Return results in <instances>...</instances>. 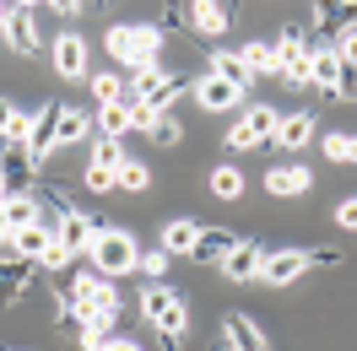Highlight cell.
<instances>
[{
  "mask_svg": "<svg viewBox=\"0 0 357 351\" xmlns=\"http://www.w3.org/2000/svg\"><path fill=\"white\" fill-rule=\"evenodd\" d=\"M125 130H130V98L98 103V135H125Z\"/></svg>",
  "mask_w": 357,
  "mask_h": 351,
  "instance_id": "484cf974",
  "label": "cell"
},
{
  "mask_svg": "<svg viewBox=\"0 0 357 351\" xmlns=\"http://www.w3.org/2000/svg\"><path fill=\"white\" fill-rule=\"evenodd\" d=\"M211 195H217V200H238V195H244V173H238L233 162L211 168Z\"/></svg>",
  "mask_w": 357,
  "mask_h": 351,
  "instance_id": "4316f807",
  "label": "cell"
},
{
  "mask_svg": "<svg viewBox=\"0 0 357 351\" xmlns=\"http://www.w3.org/2000/svg\"><path fill=\"white\" fill-rule=\"evenodd\" d=\"M54 238L66 243L70 254H87V249H92V238H98V227H92V221L82 217V211H60V217H54Z\"/></svg>",
  "mask_w": 357,
  "mask_h": 351,
  "instance_id": "4fadbf2b",
  "label": "cell"
},
{
  "mask_svg": "<svg viewBox=\"0 0 357 351\" xmlns=\"http://www.w3.org/2000/svg\"><path fill=\"white\" fill-rule=\"evenodd\" d=\"M0 217H6V227L17 233V227H33V221H44V205H38V195H27V189H11V195L0 200Z\"/></svg>",
  "mask_w": 357,
  "mask_h": 351,
  "instance_id": "5bb4252c",
  "label": "cell"
},
{
  "mask_svg": "<svg viewBox=\"0 0 357 351\" xmlns=\"http://www.w3.org/2000/svg\"><path fill=\"white\" fill-rule=\"evenodd\" d=\"M157 65V27H135V70Z\"/></svg>",
  "mask_w": 357,
  "mask_h": 351,
  "instance_id": "d6a6232c",
  "label": "cell"
},
{
  "mask_svg": "<svg viewBox=\"0 0 357 351\" xmlns=\"http://www.w3.org/2000/svg\"><path fill=\"white\" fill-rule=\"evenodd\" d=\"M0 38L17 49V54H38V49H44V44H38V27H33V11H27V6H11V11H6Z\"/></svg>",
  "mask_w": 357,
  "mask_h": 351,
  "instance_id": "9c48e42d",
  "label": "cell"
},
{
  "mask_svg": "<svg viewBox=\"0 0 357 351\" xmlns=\"http://www.w3.org/2000/svg\"><path fill=\"white\" fill-rule=\"evenodd\" d=\"M266 189H271V195H282V200H298V195H309V189H314V173H309V168H298V162H287V168L266 173Z\"/></svg>",
  "mask_w": 357,
  "mask_h": 351,
  "instance_id": "9a60e30c",
  "label": "cell"
},
{
  "mask_svg": "<svg viewBox=\"0 0 357 351\" xmlns=\"http://www.w3.org/2000/svg\"><path fill=\"white\" fill-rule=\"evenodd\" d=\"M335 260H341L335 249H314V254H309V265H335Z\"/></svg>",
  "mask_w": 357,
  "mask_h": 351,
  "instance_id": "7bdbcfd3",
  "label": "cell"
},
{
  "mask_svg": "<svg viewBox=\"0 0 357 351\" xmlns=\"http://www.w3.org/2000/svg\"><path fill=\"white\" fill-rule=\"evenodd\" d=\"M92 98H98V103H119V98H130V87H125V76L98 70V76H92Z\"/></svg>",
  "mask_w": 357,
  "mask_h": 351,
  "instance_id": "f1b7e54d",
  "label": "cell"
},
{
  "mask_svg": "<svg viewBox=\"0 0 357 351\" xmlns=\"http://www.w3.org/2000/svg\"><path fill=\"white\" fill-rule=\"evenodd\" d=\"M211 76H222V81H233V87H244V92H249V81H255V70L244 65L238 49H217V54H211Z\"/></svg>",
  "mask_w": 357,
  "mask_h": 351,
  "instance_id": "603a6c76",
  "label": "cell"
},
{
  "mask_svg": "<svg viewBox=\"0 0 357 351\" xmlns=\"http://www.w3.org/2000/svg\"><path fill=\"white\" fill-rule=\"evenodd\" d=\"M0 200H6V173H0Z\"/></svg>",
  "mask_w": 357,
  "mask_h": 351,
  "instance_id": "c3c4849f",
  "label": "cell"
},
{
  "mask_svg": "<svg viewBox=\"0 0 357 351\" xmlns=\"http://www.w3.org/2000/svg\"><path fill=\"white\" fill-rule=\"evenodd\" d=\"M146 184H152V173H146V168H141L135 157H125V162H119V189H130V195H141Z\"/></svg>",
  "mask_w": 357,
  "mask_h": 351,
  "instance_id": "836d02e7",
  "label": "cell"
},
{
  "mask_svg": "<svg viewBox=\"0 0 357 351\" xmlns=\"http://www.w3.org/2000/svg\"><path fill=\"white\" fill-rule=\"evenodd\" d=\"M335 227H347V233H357V195L335 205Z\"/></svg>",
  "mask_w": 357,
  "mask_h": 351,
  "instance_id": "ab89813d",
  "label": "cell"
},
{
  "mask_svg": "<svg viewBox=\"0 0 357 351\" xmlns=\"http://www.w3.org/2000/svg\"><path fill=\"white\" fill-rule=\"evenodd\" d=\"M195 238H201V221H195V217L162 221V249H168V254H178V260H190V254H195Z\"/></svg>",
  "mask_w": 357,
  "mask_h": 351,
  "instance_id": "2e32d148",
  "label": "cell"
},
{
  "mask_svg": "<svg viewBox=\"0 0 357 351\" xmlns=\"http://www.w3.org/2000/svg\"><path fill=\"white\" fill-rule=\"evenodd\" d=\"M130 98H141L146 109H157V114H168V103L178 98V76H168V70H157V65H146V70H130Z\"/></svg>",
  "mask_w": 357,
  "mask_h": 351,
  "instance_id": "3957f363",
  "label": "cell"
},
{
  "mask_svg": "<svg viewBox=\"0 0 357 351\" xmlns=\"http://www.w3.org/2000/svg\"><path fill=\"white\" fill-rule=\"evenodd\" d=\"M6 11H11V6H6V0H0V22H6Z\"/></svg>",
  "mask_w": 357,
  "mask_h": 351,
  "instance_id": "7dc6e473",
  "label": "cell"
},
{
  "mask_svg": "<svg viewBox=\"0 0 357 351\" xmlns=\"http://www.w3.org/2000/svg\"><path fill=\"white\" fill-rule=\"evenodd\" d=\"M335 76H341V54L335 49H309V87L335 92Z\"/></svg>",
  "mask_w": 357,
  "mask_h": 351,
  "instance_id": "7402d4cb",
  "label": "cell"
},
{
  "mask_svg": "<svg viewBox=\"0 0 357 351\" xmlns=\"http://www.w3.org/2000/svg\"><path fill=\"white\" fill-rule=\"evenodd\" d=\"M109 54L125 70H135V27H109Z\"/></svg>",
  "mask_w": 357,
  "mask_h": 351,
  "instance_id": "83f0119b",
  "label": "cell"
},
{
  "mask_svg": "<svg viewBox=\"0 0 357 351\" xmlns=\"http://www.w3.org/2000/svg\"><path fill=\"white\" fill-rule=\"evenodd\" d=\"M222 346H227V351H266V329L255 325L249 313H238V308H233V313L222 319Z\"/></svg>",
  "mask_w": 357,
  "mask_h": 351,
  "instance_id": "30bf717a",
  "label": "cell"
},
{
  "mask_svg": "<svg viewBox=\"0 0 357 351\" xmlns=\"http://www.w3.org/2000/svg\"><path fill=\"white\" fill-rule=\"evenodd\" d=\"M238 54H244V65L255 70V76H282V54H276V44H244Z\"/></svg>",
  "mask_w": 357,
  "mask_h": 351,
  "instance_id": "d4e9b609",
  "label": "cell"
},
{
  "mask_svg": "<svg viewBox=\"0 0 357 351\" xmlns=\"http://www.w3.org/2000/svg\"><path fill=\"white\" fill-rule=\"evenodd\" d=\"M11 6H27V11H33V6H38V0H11Z\"/></svg>",
  "mask_w": 357,
  "mask_h": 351,
  "instance_id": "bcb514c9",
  "label": "cell"
},
{
  "mask_svg": "<svg viewBox=\"0 0 357 351\" xmlns=\"http://www.w3.org/2000/svg\"><path fill=\"white\" fill-rule=\"evenodd\" d=\"M276 125H282V114L260 103V109H249L244 119L227 130V146H233V152H255V146H266L271 135H276Z\"/></svg>",
  "mask_w": 357,
  "mask_h": 351,
  "instance_id": "277c9868",
  "label": "cell"
},
{
  "mask_svg": "<svg viewBox=\"0 0 357 351\" xmlns=\"http://www.w3.org/2000/svg\"><path fill=\"white\" fill-rule=\"evenodd\" d=\"M303 270H309V254H303V249H276V254H266V265H260V281L266 286H292Z\"/></svg>",
  "mask_w": 357,
  "mask_h": 351,
  "instance_id": "ba28073f",
  "label": "cell"
},
{
  "mask_svg": "<svg viewBox=\"0 0 357 351\" xmlns=\"http://www.w3.org/2000/svg\"><path fill=\"white\" fill-rule=\"evenodd\" d=\"M6 238H11V227H6V217H0V243H6Z\"/></svg>",
  "mask_w": 357,
  "mask_h": 351,
  "instance_id": "f6af8a7d",
  "label": "cell"
},
{
  "mask_svg": "<svg viewBox=\"0 0 357 351\" xmlns=\"http://www.w3.org/2000/svg\"><path fill=\"white\" fill-rule=\"evenodd\" d=\"M195 103H201L206 114H227V109L244 103V87H233L222 76H206V81H195Z\"/></svg>",
  "mask_w": 357,
  "mask_h": 351,
  "instance_id": "7c38bea8",
  "label": "cell"
},
{
  "mask_svg": "<svg viewBox=\"0 0 357 351\" xmlns=\"http://www.w3.org/2000/svg\"><path fill=\"white\" fill-rule=\"evenodd\" d=\"M49 6H54L60 17H76V11H82V0H49Z\"/></svg>",
  "mask_w": 357,
  "mask_h": 351,
  "instance_id": "ee69618b",
  "label": "cell"
},
{
  "mask_svg": "<svg viewBox=\"0 0 357 351\" xmlns=\"http://www.w3.org/2000/svg\"><path fill=\"white\" fill-rule=\"evenodd\" d=\"M309 135H314V114H282V125H276V146L282 152H303L309 146Z\"/></svg>",
  "mask_w": 357,
  "mask_h": 351,
  "instance_id": "ac0fdd59",
  "label": "cell"
},
{
  "mask_svg": "<svg viewBox=\"0 0 357 351\" xmlns=\"http://www.w3.org/2000/svg\"><path fill=\"white\" fill-rule=\"evenodd\" d=\"M168 265H174V254H168V249H146V254H141V276H152V281H157Z\"/></svg>",
  "mask_w": 357,
  "mask_h": 351,
  "instance_id": "d590c367",
  "label": "cell"
},
{
  "mask_svg": "<svg viewBox=\"0 0 357 351\" xmlns=\"http://www.w3.org/2000/svg\"><path fill=\"white\" fill-rule=\"evenodd\" d=\"M141 313H146L168 341H178V335L190 329V308H184V297L168 292V286H146V292H141Z\"/></svg>",
  "mask_w": 357,
  "mask_h": 351,
  "instance_id": "7a4b0ae2",
  "label": "cell"
},
{
  "mask_svg": "<svg viewBox=\"0 0 357 351\" xmlns=\"http://www.w3.org/2000/svg\"><path fill=\"white\" fill-rule=\"evenodd\" d=\"M33 270H38L33 260H11V265L0 260V303H6V308H11V303H17V297L27 292V281H33Z\"/></svg>",
  "mask_w": 357,
  "mask_h": 351,
  "instance_id": "ffe728a7",
  "label": "cell"
},
{
  "mask_svg": "<svg viewBox=\"0 0 357 351\" xmlns=\"http://www.w3.org/2000/svg\"><path fill=\"white\" fill-rule=\"evenodd\" d=\"M49 60H54V76H60V81H82V76H87V44H82L76 33H60V38L49 44Z\"/></svg>",
  "mask_w": 357,
  "mask_h": 351,
  "instance_id": "8992f818",
  "label": "cell"
},
{
  "mask_svg": "<svg viewBox=\"0 0 357 351\" xmlns=\"http://www.w3.org/2000/svg\"><path fill=\"white\" fill-rule=\"evenodd\" d=\"M335 54H341V65H357V27H347L335 38Z\"/></svg>",
  "mask_w": 357,
  "mask_h": 351,
  "instance_id": "74e56055",
  "label": "cell"
},
{
  "mask_svg": "<svg viewBox=\"0 0 357 351\" xmlns=\"http://www.w3.org/2000/svg\"><path fill=\"white\" fill-rule=\"evenodd\" d=\"M146 135H152V146H178V141H184V125H178L174 114H157Z\"/></svg>",
  "mask_w": 357,
  "mask_h": 351,
  "instance_id": "4dcf8cb0",
  "label": "cell"
},
{
  "mask_svg": "<svg viewBox=\"0 0 357 351\" xmlns=\"http://www.w3.org/2000/svg\"><path fill=\"white\" fill-rule=\"evenodd\" d=\"M70 260H76V254H70L66 243L54 238V243H49V254H44V260H38V265H49V270H66V265H70Z\"/></svg>",
  "mask_w": 357,
  "mask_h": 351,
  "instance_id": "f35d334b",
  "label": "cell"
},
{
  "mask_svg": "<svg viewBox=\"0 0 357 351\" xmlns=\"http://www.w3.org/2000/svg\"><path fill=\"white\" fill-rule=\"evenodd\" d=\"M49 243H54V221H33V227H17V233H11V238H6V249H11V254H17V260H44L49 254Z\"/></svg>",
  "mask_w": 357,
  "mask_h": 351,
  "instance_id": "52a82bcc",
  "label": "cell"
},
{
  "mask_svg": "<svg viewBox=\"0 0 357 351\" xmlns=\"http://www.w3.org/2000/svg\"><path fill=\"white\" fill-rule=\"evenodd\" d=\"M87 260H92V270H103L109 281H119V276L141 270V243H135L125 227H98V238H92Z\"/></svg>",
  "mask_w": 357,
  "mask_h": 351,
  "instance_id": "6da1fadb",
  "label": "cell"
},
{
  "mask_svg": "<svg viewBox=\"0 0 357 351\" xmlns=\"http://www.w3.org/2000/svg\"><path fill=\"white\" fill-rule=\"evenodd\" d=\"M331 98H347V103H357V65H341V76H335V92Z\"/></svg>",
  "mask_w": 357,
  "mask_h": 351,
  "instance_id": "8d00e7d4",
  "label": "cell"
},
{
  "mask_svg": "<svg viewBox=\"0 0 357 351\" xmlns=\"http://www.w3.org/2000/svg\"><path fill=\"white\" fill-rule=\"evenodd\" d=\"M82 184H87L92 195H109V189H119V173H114V168H98V162H92L87 173H82Z\"/></svg>",
  "mask_w": 357,
  "mask_h": 351,
  "instance_id": "e575fe53",
  "label": "cell"
},
{
  "mask_svg": "<svg viewBox=\"0 0 357 351\" xmlns=\"http://www.w3.org/2000/svg\"><path fill=\"white\" fill-rule=\"evenodd\" d=\"M54 119H60V109H54V103L33 114V135H27V152H33V162H44V157L54 152Z\"/></svg>",
  "mask_w": 357,
  "mask_h": 351,
  "instance_id": "44dd1931",
  "label": "cell"
},
{
  "mask_svg": "<svg viewBox=\"0 0 357 351\" xmlns=\"http://www.w3.org/2000/svg\"><path fill=\"white\" fill-rule=\"evenodd\" d=\"M260 265H266V249H260V243H244V238H238V243H233V254L222 260V276L244 286V281H260Z\"/></svg>",
  "mask_w": 357,
  "mask_h": 351,
  "instance_id": "8fae6325",
  "label": "cell"
},
{
  "mask_svg": "<svg viewBox=\"0 0 357 351\" xmlns=\"http://www.w3.org/2000/svg\"><path fill=\"white\" fill-rule=\"evenodd\" d=\"M190 22L201 27L206 38H222L233 17H227V6H222V0H190Z\"/></svg>",
  "mask_w": 357,
  "mask_h": 351,
  "instance_id": "d6986e66",
  "label": "cell"
},
{
  "mask_svg": "<svg viewBox=\"0 0 357 351\" xmlns=\"http://www.w3.org/2000/svg\"><path fill=\"white\" fill-rule=\"evenodd\" d=\"M70 303L76 308H119V292H114V281L103 276V270H82L76 276V286H70Z\"/></svg>",
  "mask_w": 357,
  "mask_h": 351,
  "instance_id": "5b68a950",
  "label": "cell"
},
{
  "mask_svg": "<svg viewBox=\"0 0 357 351\" xmlns=\"http://www.w3.org/2000/svg\"><path fill=\"white\" fill-rule=\"evenodd\" d=\"M325 157H331V162H357V135L352 130H331L325 135Z\"/></svg>",
  "mask_w": 357,
  "mask_h": 351,
  "instance_id": "f546056e",
  "label": "cell"
},
{
  "mask_svg": "<svg viewBox=\"0 0 357 351\" xmlns=\"http://www.w3.org/2000/svg\"><path fill=\"white\" fill-rule=\"evenodd\" d=\"M103 351H141V346H135V341H125V335H109V341H103Z\"/></svg>",
  "mask_w": 357,
  "mask_h": 351,
  "instance_id": "b9f144b4",
  "label": "cell"
},
{
  "mask_svg": "<svg viewBox=\"0 0 357 351\" xmlns=\"http://www.w3.org/2000/svg\"><path fill=\"white\" fill-rule=\"evenodd\" d=\"M92 162L119 173V162H125V146H119V135H98V146H92Z\"/></svg>",
  "mask_w": 357,
  "mask_h": 351,
  "instance_id": "1f68e13d",
  "label": "cell"
},
{
  "mask_svg": "<svg viewBox=\"0 0 357 351\" xmlns=\"http://www.w3.org/2000/svg\"><path fill=\"white\" fill-rule=\"evenodd\" d=\"M17 114H22V109H17V103H11V98H0V135L11 130V119H17Z\"/></svg>",
  "mask_w": 357,
  "mask_h": 351,
  "instance_id": "60d3db41",
  "label": "cell"
},
{
  "mask_svg": "<svg viewBox=\"0 0 357 351\" xmlns=\"http://www.w3.org/2000/svg\"><path fill=\"white\" fill-rule=\"evenodd\" d=\"M233 233H227V227H201V238H195V254H190V260H201V265H222L227 254H233Z\"/></svg>",
  "mask_w": 357,
  "mask_h": 351,
  "instance_id": "e0dca14e",
  "label": "cell"
},
{
  "mask_svg": "<svg viewBox=\"0 0 357 351\" xmlns=\"http://www.w3.org/2000/svg\"><path fill=\"white\" fill-rule=\"evenodd\" d=\"M87 130H92V114L60 109V119H54V152H60V146H76V141H87Z\"/></svg>",
  "mask_w": 357,
  "mask_h": 351,
  "instance_id": "cb8c5ba5",
  "label": "cell"
}]
</instances>
